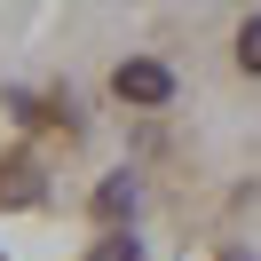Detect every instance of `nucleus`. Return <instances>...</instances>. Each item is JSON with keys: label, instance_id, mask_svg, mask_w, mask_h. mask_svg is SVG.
<instances>
[{"label": "nucleus", "instance_id": "1", "mask_svg": "<svg viewBox=\"0 0 261 261\" xmlns=\"http://www.w3.org/2000/svg\"><path fill=\"white\" fill-rule=\"evenodd\" d=\"M111 95H119V103H143V111H159V103L174 95V71H166L159 56H127V64L111 71Z\"/></svg>", "mask_w": 261, "mask_h": 261}, {"label": "nucleus", "instance_id": "2", "mask_svg": "<svg viewBox=\"0 0 261 261\" xmlns=\"http://www.w3.org/2000/svg\"><path fill=\"white\" fill-rule=\"evenodd\" d=\"M127 206H135V190H127V182H103V190H95V214H103V222H119Z\"/></svg>", "mask_w": 261, "mask_h": 261}, {"label": "nucleus", "instance_id": "3", "mask_svg": "<svg viewBox=\"0 0 261 261\" xmlns=\"http://www.w3.org/2000/svg\"><path fill=\"white\" fill-rule=\"evenodd\" d=\"M238 64H245V71H261V16H245V24H238Z\"/></svg>", "mask_w": 261, "mask_h": 261}, {"label": "nucleus", "instance_id": "4", "mask_svg": "<svg viewBox=\"0 0 261 261\" xmlns=\"http://www.w3.org/2000/svg\"><path fill=\"white\" fill-rule=\"evenodd\" d=\"M24 198H40V182H32V166H16V182H0V206H24Z\"/></svg>", "mask_w": 261, "mask_h": 261}, {"label": "nucleus", "instance_id": "5", "mask_svg": "<svg viewBox=\"0 0 261 261\" xmlns=\"http://www.w3.org/2000/svg\"><path fill=\"white\" fill-rule=\"evenodd\" d=\"M87 261H135V238H103V245H95Z\"/></svg>", "mask_w": 261, "mask_h": 261}]
</instances>
